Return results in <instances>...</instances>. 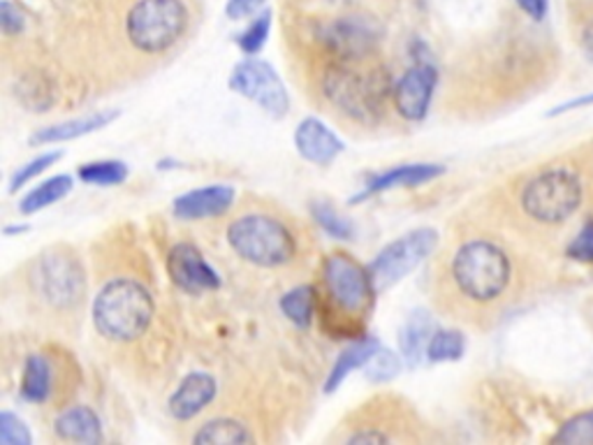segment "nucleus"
<instances>
[{
  "label": "nucleus",
  "instance_id": "nucleus-1",
  "mask_svg": "<svg viewBox=\"0 0 593 445\" xmlns=\"http://www.w3.org/2000/svg\"><path fill=\"white\" fill-rule=\"evenodd\" d=\"M153 295L137 279H112L104 283L93 302L96 330L116 344H128L142 336L153 320Z\"/></svg>",
  "mask_w": 593,
  "mask_h": 445
},
{
  "label": "nucleus",
  "instance_id": "nucleus-2",
  "mask_svg": "<svg viewBox=\"0 0 593 445\" xmlns=\"http://www.w3.org/2000/svg\"><path fill=\"white\" fill-rule=\"evenodd\" d=\"M452 281L470 302L490 304L505 295L513 281V263L490 239H470L452 258Z\"/></svg>",
  "mask_w": 593,
  "mask_h": 445
},
{
  "label": "nucleus",
  "instance_id": "nucleus-3",
  "mask_svg": "<svg viewBox=\"0 0 593 445\" xmlns=\"http://www.w3.org/2000/svg\"><path fill=\"white\" fill-rule=\"evenodd\" d=\"M584 183L572 167H547L533 175L519 193L521 212L540 226H562L580 209Z\"/></svg>",
  "mask_w": 593,
  "mask_h": 445
},
{
  "label": "nucleus",
  "instance_id": "nucleus-4",
  "mask_svg": "<svg viewBox=\"0 0 593 445\" xmlns=\"http://www.w3.org/2000/svg\"><path fill=\"white\" fill-rule=\"evenodd\" d=\"M228 244L241 260L263 269L290 265L296 255V239L290 228L267 214H247L232 220Z\"/></svg>",
  "mask_w": 593,
  "mask_h": 445
},
{
  "label": "nucleus",
  "instance_id": "nucleus-5",
  "mask_svg": "<svg viewBox=\"0 0 593 445\" xmlns=\"http://www.w3.org/2000/svg\"><path fill=\"white\" fill-rule=\"evenodd\" d=\"M323 89L331 105L362 124H374L382 112L386 96H392L386 75L359 73L348 63L329 67L323 79Z\"/></svg>",
  "mask_w": 593,
  "mask_h": 445
},
{
  "label": "nucleus",
  "instance_id": "nucleus-6",
  "mask_svg": "<svg viewBox=\"0 0 593 445\" xmlns=\"http://www.w3.org/2000/svg\"><path fill=\"white\" fill-rule=\"evenodd\" d=\"M188 28L184 0H137L126 20V33L142 54H163Z\"/></svg>",
  "mask_w": 593,
  "mask_h": 445
},
{
  "label": "nucleus",
  "instance_id": "nucleus-7",
  "mask_svg": "<svg viewBox=\"0 0 593 445\" xmlns=\"http://www.w3.org/2000/svg\"><path fill=\"white\" fill-rule=\"evenodd\" d=\"M327 295L348 318H366L374 312L378 290L369 267L348 253H331L323 267Z\"/></svg>",
  "mask_w": 593,
  "mask_h": 445
},
{
  "label": "nucleus",
  "instance_id": "nucleus-8",
  "mask_svg": "<svg viewBox=\"0 0 593 445\" xmlns=\"http://www.w3.org/2000/svg\"><path fill=\"white\" fill-rule=\"evenodd\" d=\"M439 246V232L433 228H417L408 234L394 239L392 244L382 249L376 260L369 265L371 279L378 293H386L388 288L396 285L420 267L429 255Z\"/></svg>",
  "mask_w": 593,
  "mask_h": 445
},
{
  "label": "nucleus",
  "instance_id": "nucleus-9",
  "mask_svg": "<svg viewBox=\"0 0 593 445\" xmlns=\"http://www.w3.org/2000/svg\"><path fill=\"white\" fill-rule=\"evenodd\" d=\"M230 89L249 98L260 110L272 116H286L290 110V96L286 84L267 61L247 59L235 65L230 75Z\"/></svg>",
  "mask_w": 593,
  "mask_h": 445
},
{
  "label": "nucleus",
  "instance_id": "nucleus-10",
  "mask_svg": "<svg viewBox=\"0 0 593 445\" xmlns=\"http://www.w3.org/2000/svg\"><path fill=\"white\" fill-rule=\"evenodd\" d=\"M35 285L47 302L67 309L84 297V271L70 255L47 253L35 269Z\"/></svg>",
  "mask_w": 593,
  "mask_h": 445
},
{
  "label": "nucleus",
  "instance_id": "nucleus-11",
  "mask_svg": "<svg viewBox=\"0 0 593 445\" xmlns=\"http://www.w3.org/2000/svg\"><path fill=\"white\" fill-rule=\"evenodd\" d=\"M167 274L174 285L190 295H200V293H209V290L220 288L218 271L206 263L202 251L195 244H188V242H181L169 249Z\"/></svg>",
  "mask_w": 593,
  "mask_h": 445
},
{
  "label": "nucleus",
  "instance_id": "nucleus-12",
  "mask_svg": "<svg viewBox=\"0 0 593 445\" xmlns=\"http://www.w3.org/2000/svg\"><path fill=\"white\" fill-rule=\"evenodd\" d=\"M436 84H439V73H436L433 65H413L392 89V102L399 116L408 118V122H422L429 114Z\"/></svg>",
  "mask_w": 593,
  "mask_h": 445
},
{
  "label": "nucleus",
  "instance_id": "nucleus-13",
  "mask_svg": "<svg viewBox=\"0 0 593 445\" xmlns=\"http://www.w3.org/2000/svg\"><path fill=\"white\" fill-rule=\"evenodd\" d=\"M216 395H218V383L214 376L206 371H193L186 376L177 390H174L167 410L169 416L179 422L193 420L216 399Z\"/></svg>",
  "mask_w": 593,
  "mask_h": 445
},
{
  "label": "nucleus",
  "instance_id": "nucleus-14",
  "mask_svg": "<svg viewBox=\"0 0 593 445\" xmlns=\"http://www.w3.org/2000/svg\"><path fill=\"white\" fill-rule=\"evenodd\" d=\"M294 147L304 161L320 167L335 163L345 149V144L339 140V135L331 132L329 126H325L316 116H308L296 126Z\"/></svg>",
  "mask_w": 593,
  "mask_h": 445
},
{
  "label": "nucleus",
  "instance_id": "nucleus-15",
  "mask_svg": "<svg viewBox=\"0 0 593 445\" xmlns=\"http://www.w3.org/2000/svg\"><path fill=\"white\" fill-rule=\"evenodd\" d=\"M237 191L232 186H206L179 195L172 204V212L179 220H204L216 218L228 212L235 204Z\"/></svg>",
  "mask_w": 593,
  "mask_h": 445
},
{
  "label": "nucleus",
  "instance_id": "nucleus-16",
  "mask_svg": "<svg viewBox=\"0 0 593 445\" xmlns=\"http://www.w3.org/2000/svg\"><path fill=\"white\" fill-rule=\"evenodd\" d=\"M441 175H445V167L443 165H433V163L399 165V167L388 169V173L374 175L369 181H366L364 193L357 195L355 202L364 200V198H369V195H376V193H382V191H390V188L422 186V183H429L433 179H439Z\"/></svg>",
  "mask_w": 593,
  "mask_h": 445
},
{
  "label": "nucleus",
  "instance_id": "nucleus-17",
  "mask_svg": "<svg viewBox=\"0 0 593 445\" xmlns=\"http://www.w3.org/2000/svg\"><path fill=\"white\" fill-rule=\"evenodd\" d=\"M433 336V318L425 309H415L399 332V351L408 367H420L427 359L429 341Z\"/></svg>",
  "mask_w": 593,
  "mask_h": 445
},
{
  "label": "nucleus",
  "instance_id": "nucleus-18",
  "mask_svg": "<svg viewBox=\"0 0 593 445\" xmlns=\"http://www.w3.org/2000/svg\"><path fill=\"white\" fill-rule=\"evenodd\" d=\"M327 42L339 56L359 59L374 44V24L364 20H341L329 28Z\"/></svg>",
  "mask_w": 593,
  "mask_h": 445
},
{
  "label": "nucleus",
  "instance_id": "nucleus-19",
  "mask_svg": "<svg viewBox=\"0 0 593 445\" xmlns=\"http://www.w3.org/2000/svg\"><path fill=\"white\" fill-rule=\"evenodd\" d=\"M116 118H118V112H96L89 116H79V118H73V122H63V124L38 130L30 137V144H56V142L77 140V137L102 130L104 126L116 122Z\"/></svg>",
  "mask_w": 593,
  "mask_h": 445
},
{
  "label": "nucleus",
  "instance_id": "nucleus-20",
  "mask_svg": "<svg viewBox=\"0 0 593 445\" xmlns=\"http://www.w3.org/2000/svg\"><path fill=\"white\" fill-rule=\"evenodd\" d=\"M54 432L63 441L73 443H102V422L89 406H73L54 422Z\"/></svg>",
  "mask_w": 593,
  "mask_h": 445
},
{
  "label": "nucleus",
  "instance_id": "nucleus-21",
  "mask_svg": "<svg viewBox=\"0 0 593 445\" xmlns=\"http://www.w3.org/2000/svg\"><path fill=\"white\" fill-rule=\"evenodd\" d=\"M378 348H380L378 339H362V341H357V344H353L351 348H345L339 355L335 367H331L327 381H325L327 395H331V392H335L355 369L366 367V363H369V359L378 353Z\"/></svg>",
  "mask_w": 593,
  "mask_h": 445
},
{
  "label": "nucleus",
  "instance_id": "nucleus-22",
  "mask_svg": "<svg viewBox=\"0 0 593 445\" xmlns=\"http://www.w3.org/2000/svg\"><path fill=\"white\" fill-rule=\"evenodd\" d=\"M51 383H54V373H51L47 357L30 355L24 365L22 397L33 404H45L51 395Z\"/></svg>",
  "mask_w": 593,
  "mask_h": 445
},
{
  "label": "nucleus",
  "instance_id": "nucleus-23",
  "mask_svg": "<svg viewBox=\"0 0 593 445\" xmlns=\"http://www.w3.org/2000/svg\"><path fill=\"white\" fill-rule=\"evenodd\" d=\"M253 434L249 427H243L239 420L232 418H216L212 422L202 424L198 434L193 436V443L198 445H241V443H253Z\"/></svg>",
  "mask_w": 593,
  "mask_h": 445
},
{
  "label": "nucleus",
  "instance_id": "nucleus-24",
  "mask_svg": "<svg viewBox=\"0 0 593 445\" xmlns=\"http://www.w3.org/2000/svg\"><path fill=\"white\" fill-rule=\"evenodd\" d=\"M75 188V179L70 175H59V177H51L47 181H42L40 186H35L33 191L22 200L20 204V212L22 214H38L47 207H51V204L61 202L70 191Z\"/></svg>",
  "mask_w": 593,
  "mask_h": 445
},
{
  "label": "nucleus",
  "instance_id": "nucleus-25",
  "mask_svg": "<svg viewBox=\"0 0 593 445\" xmlns=\"http://www.w3.org/2000/svg\"><path fill=\"white\" fill-rule=\"evenodd\" d=\"M316 297L318 293L313 285H296L281 297V312L296 328L308 330L316 316Z\"/></svg>",
  "mask_w": 593,
  "mask_h": 445
},
{
  "label": "nucleus",
  "instance_id": "nucleus-26",
  "mask_svg": "<svg viewBox=\"0 0 593 445\" xmlns=\"http://www.w3.org/2000/svg\"><path fill=\"white\" fill-rule=\"evenodd\" d=\"M77 175L89 186H121L128 179L130 167L124 161H96L81 165Z\"/></svg>",
  "mask_w": 593,
  "mask_h": 445
},
{
  "label": "nucleus",
  "instance_id": "nucleus-27",
  "mask_svg": "<svg viewBox=\"0 0 593 445\" xmlns=\"http://www.w3.org/2000/svg\"><path fill=\"white\" fill-rule=\"evenodd\" d=\"M466 353V339L457 330H436L429 348H427V359L429 363H455V359H462Z\"/></svg>",
  "mask_w": 593,
  "mask_h": 445
},
{
  "label": "nucleus",
  "instance_id": "nucleus-28",
  "mask_svg": "<svg viewBox=\"0 0 593 445\" xmlns=\"http://www.w3.org/2000/svg\"><path fill=\"white\" fill-rule=\"evenodd\" d=\"M311 214L329 237L341 239V242H348V239L355 237L353 223L348 220L343 214H339L335 207H329L327 202H313Z\"/></svg>",
  "mask_w": 593,
  "mask_h": 445
},
{
  "label": "nucleus",
  "instance_id": "nucleus-29",
  "mask_svg": "<svg viewBox=\"0 0 593 445\" xmlns=\"http://www.w3.org/2000/svg\"><path fill=\"white\" fill-rule=\"evenodd\" d=\"M269 28H272V12L267 10L263 14H257L255 20L249 24V28L239 36L237 44H239V49L243 51V54H247V56L260 54V51H263L265 44H267Z\"/></svg>",
  "mask_w": 593,
  "mask_h": 445
},
{
  "label": "nucleus",
  "instance_id": "nucleus-30",
  "mask_svg": "<svg viewBox=\"0 0 593 445\" xmlns=\"http://www.w3.org/2000/svg\"><path fill=\"white\" fill-rule=\"evenodd\" d=\"M366 379L374 383H388L396 379V373L401 371V359L394 351L388 348H378V353L366 363Z\"/></svg>",
  "mask_w": 593,
  "mask_h": 445
},
{
  "label": "nucleus",
  "instance_id": "nucleus-31",
  "mask_svg": "<svg viewBox=\"0 0 593 445\" xmlns=\"http://www.w3.org/2000/svg\"><path fill=\"white\" fill-rule=\"evenodd\" d=\"M63 158L61 151H49V153H40L38 158L28 161L24 167L16 169L10 179V193H16L20 188H24L28 181H33L38 175H42L45 169H49L51 165H56Z\"/></svg>",
  "mask_w": 593,
  "mask_h": 445
},
{
  "label": "nucleus",
  "instance_id": "nucleus-32",
  "mask_svg": "<svg viewBox=\"0 0 593 445\" xmlns=\"http://www.w3.org/2000/svg\"><path fill=\"white\" fill-rule=\"evenodd\" d=\"M556 443H593V410L568 420L562 432L554 436Z\"/></svg>",
  "mask_w": 593,
  "mask_h": 445
},
{
  "label": "nucleus",
  "instance_id": "nucleus-33",
  "mask_svg": "<svg viewBox=\"0 0 593 445\" xmlns=\"http://www.w3.org/2000/svg\"><path fill=\"white\" fill-rule=\"evenodd\" d=\"M0 443L3 445H30L33 443V436L28 432L26 422L20 416L10 414V410H3V414H0Z\"/></svg>",
  "mask_w": 593,
  "mask_h": 445
},
{
  "label": "nucleus",
  "instance_id": "nucleus-34",
  "mask_svg": "<svg viewBox=\"0 0 593 445\" xmlns=\"http://www.w3.org/2000/svg\"><path fill=\"white\" fill-rule=\"evenodd\" d=\"M566 255L570 260H578V263H593V220L584 223V228L566 249Z\"/></svg>",
  "mask_w": 593,
  "mask_h": 445
},
{
  "label": "nucleus",
  "instance_id": "nucleus-35",
  "mask_svg": "<svg viewBox=\"0 0 593 445\" xmlns=\"http://www.w3.org/2000/svg\"><path fill=\"white\" fill-rule=\"evenodd\" d=\"M24 26H26V20L20 12V8H14L10 0H3V3H0V28H3L5 36L8 38L20 36Z\"/></svg>",
  "mask_w": 593,
  "mask_h": 445
},
{
  "label": "nucleus",
  "instance_id": "nucleus-36",
  "mask_svg": "<svg viewBox=\"0 0 593 445\" xmlns=\"http://www.w3.org/2000/svg\"><path fill=\"white\" fill-rule=\"evenodd\" d=\"M263 3H265V0H228L225 14H228L232 22H239V20H247L249 14L257 12L260 8H263Z\"/></svg>",
  "mask_w": 593,
  "mask_h": 445
},
{
  "label": "nucleus",
  "instance_id": "nucleus-37",
  "mask_svg": "<svg viewBox=\"0 0 593 445\" xmlns=\"http://www.w3.org/2000/svg\"><path fill=\"white\" fill-rule=\"evenodd\" d=\"M517 5L521 8V12H527L531 20L543 22L550 10V0H517Z\"/></svg>",
  "mask_w": 593,
  "mask_h": 445
},
{
  "label": "nucleus",
  "instance_id": "nucleus-38",
  "mask_svg": "<svg viewBox=\"0 0 593 445\" xmlns=\"http://www.w3.org/2000/svg\"><path fill=\"white\" fill-rule=\"evenodd\" d=\"M390 441H392L390 434H380V432H371V430H364V432L348 436V443H390Z\"/></svg>",
  "mask_w": 593,
  "mask_h": 445
},
{
  "label": "nucleus",
  "instance_id": "nucleus-39",
  "mask_svg": "<svg viewBox=\"0 0 593 445\" xmlns=\"http://www.w3.org/2000/svg\"><path fill=\"white\" fill-rule=\"evenodd\" d=\"M589 105H593V93H591V96H582V98H575V100H570V102H564V105H559V107H554V110L550 112V116L564 114V112H570V110L589 107Z\"/></svg>",
  "mask_w": 593,
  "mask_h": 445
},
{
  "label": "nucleus",
  "instance_id": "nucleus-40",
  "mask_svg": "<svg viewBox=\"0 0 593 445\" xmlns=\"http://www.w3.org/2000/svg\"><path fill=\"white\" fill-rule=\"evenodd\" d=\"M580 42H582V49H584L586 59H589V61H593V20H589V22L584 24Z\"/></svg>",
  "mask_w": 593,
  "mask_h": 445
},
{
  "label": "nucleus",
  "instance_id": "nucleus-41",
  "mask_svg": "<svg viewBox=\"0 0 593 445\" xmlns=\"http://www.w3.org/2000/svg\"><path fill=\"white\" fill-rule=\"evenodd\" d=\"M22 232H28V228H26V226H20V228H5V230H3L5 237H10V234H22Z\"/></svg>",
  "mask_w": 593,
  "mask_h": 445
}]
</instances>
